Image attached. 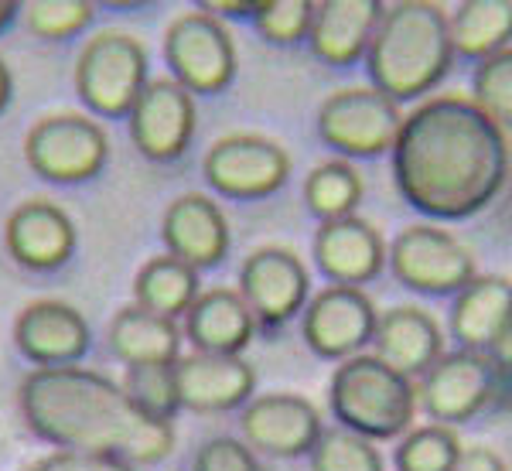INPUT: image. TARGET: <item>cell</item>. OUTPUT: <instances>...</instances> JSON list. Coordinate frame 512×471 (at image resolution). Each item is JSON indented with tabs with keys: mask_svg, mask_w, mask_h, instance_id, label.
Wrapping results in <instances>:
<instances>
[{
	"mask_svg": "<svg viewBox=\"0 0 512 471\" xmlns=\"http://www.w3.org/2000/svg\"><path fill=\"white\" fill-rule=\"evenodd\" d=\"M386 263L407 291L427 297H454L478 274L468 246L434 222L400 229L386 246Z\"/></svg>",
	"mask_w": 512,
	"mask_h": 471,
	"instance_id": "7",
	"label": "cell"
},
{
	"mask_svg": "<svg viewBox=\"0 0 512 471\" xmlns=\"http://www.w3.org/2000/svg\"><path fill=\"white\" fill-rule=\"evenodd\" d=\"M311 471H386L383 454L373 441L345 431V427H332L321 431L318 444L311 448Z\"/></svg>",
	"mask_w": 512,
	"mask_h": 471,
	"instance_id": "31",
	"label": "cell"
},
{
	"mask_svg": "<svg viewBox=\"0 0 512 471\" xmlns=\"http://www.w3.org/2000/svg\"><path fill=\"white\" fill-rule=\"evenodd\" d=\"M198 11L212 14V18H253L256 4H226V0H209V4H198Z\"/></svg>",
	"mask_w": 512,
	"mask_h": 471,
	"instance_id": "39",
	"label": "cell"
},
{
	"mask_svg": "<svg viewBox=\"0 0 512 471\" xmlns=\"http://www.w3.org/2000/svg\"><path fill=\"white\" fill-rule=\"evenodd\" d=\"M175 383L181 410L226 413L253 400L256 369L243 355L192 352L175 362Z\"/></svg>",
	"mask_w": 512,
	"mask_h": 471,
	"instance_id": "18",
	"label": "cell"
},
{
	"mask_svg": "<svg viewBox=\"0 0 512 471\" xmlns=\"http://www.w3.org/2000/svg\"><path fill=\"white\" fill-rule=\"evenodd\" d=\"M311 18H315V0H256L253 28L270 45H301L308 41Z\"/></svg>",
	"mask_w": 512,
	"mask_h": 471,
	"instance_id": "33",
	"label": "cell"
},
{
	"mask_svg": "<svg viewBox=\"0 0 512 471\" xmlns=\"http://www.w3.org/2000/svg\"><path fill=\"white\" fill-rule=\"evenodd\" d=\"M328 407L338 427L366 437V441H393L414 427L417 383L400 376L373 352L342 359L328 383Z\"/></svg>",
	"mask_w": 512,
	"mask_h": 471,
	"instance_id": "4",
	"label": "cell"
},
{
	"mask_svg": "<svg viewBox=\"0 0 512 471\" xmlns=\"http://www.w3.org/2000/svg\"><path fill=\"white\" fill-rule=\"evenodd\" d=\"M472 103L502 130H512V45L499 55L475 65L472 76Z\"/></svg>",
	"mask_w": 512,
	"mask_h": 471,
	"instance_id": "32",
	"label": "cell"
},
{
	"mask_svg": "<svg viewBox=\"0 0 512 471\" xmlns=\"http://www.w3.org/2000/svg\"><path fill=\"white\" fill-rule=\"evenodd\" d=\"M260 332L250 308L236 287H209L195 297V304L185 314L181 335L195 345V352L209 355H243L253 335Z\"/></svg>",
	"mask_w": 512,
	"mask_h": 471,
	"instance_id": "23",
	"label": "cell"
},
{
	"mask_svg": "<svg viewBox=\"0 0 512 471\" xmlns=\"http://www.w3.org/2000/svg\"><path fill=\"white\" fill-rule=\"evenodd\" d=\"M110 137L89 113H48L24 134V161L55 185L93 181L106 168Z\"/></svg>",
	"mask_w": 512,
	"mask_h": 471,
	"instance_id": "6",
	"label": "cell"
},
{
	"mask_svg": "<svg viewBox=\"0 0 512 471\" xmlns=\"http://www.w3.org/2000/svg\"><path fill=\"white\" fill-rule=\"evenodd\" d=\"M123 393L134 400L137 410H144L154 420L175 424L178 403V383H175V362H158V366H127L120 379Z\"/></svg>",
	"mask_w": 512,
	"mask_h": 471,
	"instance_id": "30",
	"label": "cell"
},
{
	"mask_svg": "<svg viewBox=\"0 0 512 471\" xmlns=\"http://www.w3.org/2000/svg\"><path fill=\"white\" fill-rule=\"evenodd\" d=\"M11 99H14V72L4 55H0V113L11 106Z\"/></svg>",
	"mask_w": 512,
	"mask_h": 471,
	"instance_id": "40",
	"label": "cell"
},
{
	"mask_svg": "<svg viewBox=\"0 0 512 471\" xmlns=\"http://www.w3.org/2000/svg\"><path fill=\"white\" fill-rule=\"evenodd\" d=\"M202 175L216 195L256 202V198H270L287 185L291 154L284 144L263 134H229L205 151Z\"/></svg>",
	"mask_w": 512,
	"mask_h": 471,
	"instance_id": "10",
	"label": "cell"
},
{
	"mask_svg": "<svg viewBox=\"0 0 512 471\" xmlns=\"http://www.w3.org/2000/svg\"><path fill=\"white\" fill-rule=\"evenodd\" d=\"M202 294V280L198 270L181 263L178 256L161 253L151 256L134 277V304L151 314H161L168 321L185 318L195 297Z\"/></svg>",
	"mask_w": 512,
	"mask_h": 471,
	"instance_id": "27",
	"label": "cell"
},
{
	"mask_svg": "<svg viewBox=\"0 0 512 471\" xmlns=\"http://www.w3.org/2000/svg\"><path fill=\"white\" fill-rule=\"evenodd\" d=\"M461 451L465 448H461L458 434L451 427L420 424L400 437L393 451V465L396 471H451Z\"/></svg>",
	"mask_w": 512,
	"mask_h": 471,
	"instance_id": "29",
	"label": "cell"
},
{
	"mask_svg": "<svg viewBox=\"0 0 512 471\" xmlns=\"http://www.w3.org/2000/svg\"><path fill=\"white\" fill-rule=\"evenodd\" d=\"M512 318V280L499 274H475L451 297L448 332L465 352H485L502 325Z\"/></svg>",
	"mask_w": 512,
	"mask_h": 471,
	"instance_id": "24",
	"label": "cell"
},
{
	"mask_svg": "<svg viewBox=\"0 0 512 471\" xmlns=\"http://www.w3.org/2000/svg\"><path fill=\"white\" fill-rule=\"evenodd\" d=\"M21 4L18 0H0V31H7L14 24V18H18Z\"/></svg>",
	"mask_w": 512,
	"mask_h": 471,
	"instance_id": "41",
	"label": "cell"
},
{
	"mask_svg": "<svg viewBox=\"0 0 512 471\" xmlns=\"http://www.w3.org/2000/svg\"><path fill=\"white\" fill-rule=\"evenodd\" d=\"M383 7L386 4L379 0H318L308 31V48L315 59L335 69H349L366 59Z\"/></svg>",
	"mask_w": 512,
	"mask_h": 471,
	"instance_id": "22",
	"label": "cell"
},
{
	"mask_svg": "<svg viewBox=\"0 0 512 471\" xmlns=\"http://www.w3.org/2000/svg\"><path fill=\"white\" fill-rule=\"evenodd\" d=\"M4 246L28 270H59L76 253V222L48 198H28L4 222Z\"/></svg>",
	"mask_w": 512,
	"mask_h": 471,
	"instance_id": "17",
	"label": "cell"
},
{
	"mask_svg": "<svg viewBox=\"0 0 512 471\" xmlns=\"http://www.w3.org/2000/svg\"><path fill=\"white\" fill-rule=\"evenodd\" d=\"M21 11L31 35L45 41H62L79 35L96 18V7L89 0H35V4H24Z\"/></svg>",
	"mask_w": 512,
	"mask_h": 471,
	"instance_id": "34",
	"label": "cell"
},
{
	"mask_svg": "<svg viewBox=\"0 0 512 471\" xmlns=\"http://www.w3.org/2000/svg\"><path fill=\"white\" fill-rule=\"evenodd\" d=\"M485 359L492 362L495 379H499V400H506L512 393V318L502 325V332L492 338V345L485 349Z\"/></svg>",
	"mask_w": 512,
	"mask_h": 471,
	"instance_id": "37",
	"label": "cell"
},
{
	"mask_svg": "<svg viewBox=\"0 0 512 471\" xmlns=\"http://www.w3.org/2000/svg\"><path fill=\"white\" fill-rule=\"evenodd\" d=\"M373 355L407 379H420L444 355V332L431 311L417 304H396L379 311Z\"/></svg>",
	"mask_w": 512,
	"mask_h": 471,
	"instance_id": "21",
	"label": "cell"
},
{
	"mask_svg": "<svg viewBox=\"0 0 512 471\" xmlns=\"http://www.w3.org/2000/svg\"><path fill=\"white\" fill-rule=\"evenodd\" d=\"M14 345L38 369H59L76 366L93 345V335L79 308L55 301V297H41V301L24 304L14 318Z\"/></svg>",
	"mask_w": 512,
	"mask_h": 471,
	"instance_id": "16",
	"label": "cell"
},
{
	"mask_svg": "<svg viewBox=\"0 0 512 471\" xmlns=\"http://www.w3.org/2000/svg\"><path fill=\"white\" fill-rule=\"evenodd\" d=\"M236 294L250 308L256 328L277 332L304 311L311 297V274L287 246H260L239 267Z\"/></svg>",
	"mask_w": 512,
	"mask_h": 471,
	"instance_id": "12",
	"label": "cell"
},
{
	"mask_svg": "<svg viewBox=\"0 0 512 471\" xmlns=\"http://www.w3.org/2000/svg\"><path fill=\"white\" fill-rule=\"evenodd\" d=\"M318 270L338 287H362L386 267V239L373 222L349 216L321 222L311 243Z\"/></svg>",
	"mask_w": 512,
	"mask_h": 471,
	"instance_id": "20",
	"label": "cell"
},
{
	"mask_svg": "<svg viewBox=\"0 0 512 471\" xmlns=\"http://www.w3.org/2000/svg\"><path fill=\"white\" fill-rule=\"evenodd\" d=\"M21 471H137L127 461L103 458V454H86V451H52L45 458L31 461Z\"/></svg>",
	"mask_w": 512,
	"mask_h": 471,
	"instance_id": "36",
	"label": "cell"
},
{
	"mask_svg": "<svg viewBox=\"0 0 512 471\" xmlns=\"http://www.w3.org/2000/svg\"><path fill=\"white\" fill-rule=\"evenodd\" d=\"M376 304L362 287L328 284L308 297L301 311V335L318 359H352L373 345L376 332Z\"/></svg>",
	"mask_w": 512,
	"mask_h": 471,
	"instance_id": "13",
	"label": "cell"
},
{
	"mask_svg": "<svg viewBox=\"0 0 512 471\" xmlns=\"http://www.w3.org/2000/svg\"><path fill=\"white\" fill-rule=\"evenodd\" d=\"M390 157L396 192L431 222L485 212L512 175L509 134L458 93L427 96L403 113Z\"/></svg>",
	"mask_w": 512,
	"mask_h": 471,
	"instance_id": "1",
	"label": "cell"
},
{
	"mask_svg": "<svg viewBox=\"0 0 512 471\" xmlns=\"http://www.w3.org/2000/svg\"><path fill=\"white\" fill-rule=\"evenodd\" d=\"M28 431L59 451H86L137 465H161L175 451V424L134 407L117 379L86 366L31 369L18 386Z\"/></svg>",
	"mask_w": 512,
	"mask_h": 471,
	"instance_id": "2",
	"label": "cell"
},
{
	"mask_svg": "<svg viewBox=\"0 0 512 471\" xmlns=\"http://www.w3.org/2000/svg\"><path fill=\"white\" fill-rule=\"evenodd\" d=\"M151 82L144 41L127 31H99L76 59V93L96 117H127L140 89Z\"/></svg>",
	"mask_w": 512,
	"mask_h": 471,
	"instance_id": "5",
	"label": "cell"
},
{
	"mask_svg": "<svg viewBox=\"0 0 512 471\" xmlns=\"http://www.w3.org/2000/svg\"><path fill=\"white\" fill-rule=\"evenodd\" d=\"M164 62L171 79L192 96H216L236 79V41L226 21L205 11H185L164 31Z\"/></svg>",
	"mask_w": 512,
	"mask_h": 471,
	"instance_id": "8",
	"label": "cell"
},
{
	"mask_svg": "<svg viewBox=\"0 0 512 471\" xmlns=\"http://www.w3.org/2000/svg\"><path fill=\"white\" fill-rule=\"evenodd\" d=\"M110 352L123 366H158L181 359V328L161 314H151L137 304L117 311L110 321Z\"/></svg>",
	"mask_w": 512,
	"mask_h": 471,
	"instance_id": "25",
	"label": "cell"
},
{
	"mask_svg": "<svg viewBox=\"0 0 512 471\" xmlns=\"http://www.w3.org/2000/svg\"><path fill=\"white\" fill-rule=\"evenodd\" d=\"M362 62L369 86L390 96L396 106L424 99L454 65L448 11L427 0L386 4Z\"/></svg>",
	"mask_w": 512,
	"mask_h": 471,
	"instance_id": "3",
	"label": "cell"
},
{
	"mask_svg": "<svg viewBox=\"0 0 512 471\" xmlns=\"http://www.w3.org/2000/svg\"><path fill=\"white\" fill-rule=\"evenodd\" d=\"M403 110L373 86H345L325 96L318 106V137L325 147L345 157L390 154L400 134Z\"/></svg>",
	"mask_w": 512,
	"mask_h": 471,
	"instance_id": "9",
	"label": "cell"
},
{
	"mask_svg": "<svg viewBox=\"0 0 512 471\" xmlns=\"http://www.w3.org/2000/svg\"><path fill=\"white\" fill-rule=\"evenodd\" d=\"M366 185L362 175L342 157L332 161H321L308 178H304V205L318 222H335V219H349L359 209Z\"/></svg>",
	"mask_w": 512,
	"mask_h": 471,
	"instance_id": "28",
	"label": "cell"
},
{
	"mask_svg": "<svg viewBox=\"0 0 512 471\" xmlns=\"http://www.w3.org/2000/svg\"><path fill=\"white\" fill-rule=\"evenodd\" d=\"M451 471H509V465L502 461V454L499 451H492V448H465L461 451V458L454 461V468Z\"/></svg>",
	"mask_w": 512,
	"mask_h": 471,
	"instance_id": "38",
	"label": "cell"
},
{
	"mask_svg": "<svg viewBox=\"0 0 512 471\" xmlns=\"http://www.w3.org/2000/svg\"><path fill=\"white\" fill-rule=\"evenodd\" d=\"M195 96L171 76L151 79L130 106V140L151 161H178L195 137Z\"/></svg>",
	"mask_w": 512,
	"mask_h": 471,
	"instance_id": "15",
	"label": "cell"
},
{
	"mask_svg": "<svg viewBox=\"0 0 512 471\" xmlns=\"http://www.w3.org/2000/svg\"><path fill=\"white\" fill-rule=\"evenodd\" d=\"M161 239L171 256H178L181 263H188L198 274L209 267H219L229 253V243H233L226 212L219 209V202H212L202 192L178 195L164 209Z\"/></svg>",
	"mask_w": 512,
	"mask_h": 471,
	"instance_id": "19",
	"label": "cell"
},
{
	"mask_svg": "<svg viewBox=\"0 0 512 471\" xmlns=\"http://www.w3.org/2000/svg\"><path fill=\"white\" fill-rule=\"evenodd\" d=\"M492 403H499V379L485 352H444L417 383V410H424L431 424L451 431L475 420Z\"/></svg>",
	"mask_w": 512,
	"mask_h": 471,
	"instance_id": "11",
	"label": "cell"
},
{
	"mask_svg": "<svg viewBox=\"0 0 512 471\" xmlns=\"http://www.w3.org/2000/svg\"><path fill=\"white\" fill-rule=\"evenodd\" d=\"M454 59L485 62L512 45V0H461L448 14Z\"/></svg>",
	"mask_w": 512,
	"mask_h": 471,
	"instance_id": "26",
	"label": "cell"
},
{
	"mask_svg": "<svg viewBox=\"0 0 512 471\" xmlns=\"http://www.w3.org/2000/svg\"><path fill=\"white\" fill-rule=\"evenodd\" d=\"M192 471H263L260 458L246 448L239 437H209L202 448L195 451Z\"/></svg>",
	"mask_w": 512,
	"mask_h": 471,
	"instance_id": "35",
	"label": "cell"
},
{
	"mask_svg": "<svg viewBox=\"0 0 512 471\" xmlns=\"http://www.w3.org/2000/svg\"><path fill=\"white\" fill-rule=\"evenodd\" d=\"M325 420L321 410L301 393L253 396L239 413V441L253 454L270 458H304L318 444Z\"/></svg>",
	"mask_w": 512,
	"mask_h": 471,
	"instance_id": "14",
	"label": "cell"
}]
</instances>
